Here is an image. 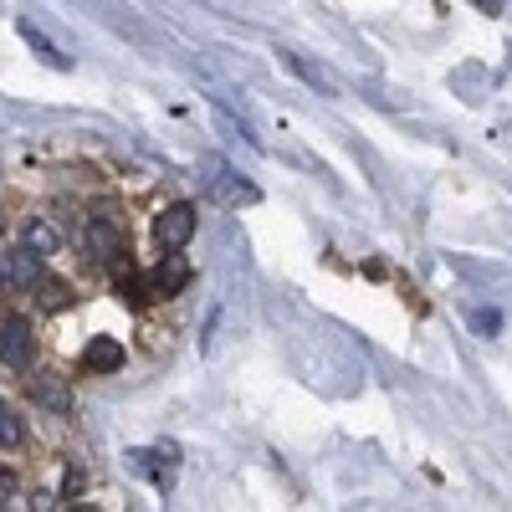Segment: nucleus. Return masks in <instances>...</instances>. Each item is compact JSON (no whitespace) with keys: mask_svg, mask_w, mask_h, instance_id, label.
Masks as SVG:
<instances>
[{"mask_svg":"<svg viewBox=\"0 0 512 512\" xmlns=\"http://www.w3.org/2000/svg\"><path fill=\"white\" fill-rule=\"evenodd\" d=\"M21 241H26V246H31V251H41V256H52V251H57V241H62V236H57V231H52V221H41V216H31V221H26V226H21Z\"/></svg>","mask_w":512,"mask_h":512,"instance_id":"8","label":"nucleus"},{"mask_svg":"<svg viewBox=\"0 0 512 512\" xmlns=\"http://www.w3.org/2000/svg\"><path fill=\"white\" fill-rule=\"evenodd\" d=\"M11 492H16V477L6 472V466H0V502H11Z\"/></svg>","mask_w":512,"mask_h":512,"instance_id":"13","label":"nucleus"},{"mask_svg":"<svg viewBox=\"0 0 512 512\" xmlns=\"http://www.w3.org/2000/svg\"><path fill=\"white\" fill-rule=\"evenodd\" d=\"M36 297H41V308H47V313H62V308H72V297H77V292H72L62 277H47V282L36 287Z\"/></svg>","mask_w":512,"mask_h":512,"instance_id":"9","label":"nucleus"},{"mask_svg":"<svg viewBox=\"0 0 512 512\" xmlns=\"http://www.w3.org/2000/svg\"><path fill=\"white\" fill-rule=\"evenodd\" d=\"M16 31H21V36L31 41V52H36L41 62H47V67H67V57H62V52H57V47H52V41H47V36H41V31H36L31 21H16Z\"/></svg>","mask_w":512,"mask_h":512,"instance_id":"11","label":"nucleus"},{"mask_svg":"<svg viewBox=\"0 0 512 512\" xmlns=\"http://www.w3.org/2000/svg\"><path fill=\"white\" fill-rule=\"evenodd\" d=\"M0 282L16 287V292H36L41 282H47V262H41V251H31L26 241L16 251H6V272H0Z\"/></svg>","mask_w":512,"mask_h":512,"instance_id":"4","label":"nucleus"},{"mask_svg":"<svg viewBox=\"0 0 512 512\" xmlns=\"http://www.w3.org/2000/svg\"><path fill=\"white\" fill-rule=\"evenodd\" d=\"M190 236H195V205L190 200H175L154 216V246L159 251H180Z\"/></svg>","mask_w":512,"mask_h":512,"instance_id":"2","label":"nucleus"},{"mask_svg":"<svg viewBox=\"0 0 512 512\" xmlns=\"http://www.w3.org/2000/svg\"><path fill=\"white\" fill-rule=\"evenodd\" d=\"M82 369L88 374H118L123 369V344L118 338H93L88 354H82Z\"/></svg>","mask_w":512,"mask_h":512,"instance_id":"6","label":"nucleus"},{"mask_svg":"<svg viewBox=\"0 0 512 512\" xmlns=\"http://www.w3.org/2000/svg\"><path fill=\"white\" fill-rule=\"evenodd\" d=\"M31 400L47 405V410H57V415H72V390H67L57 374H36V379H31Z\"/></svg>","mask_w":512,"mask_h":512,"instance_id":"5","label":"nucleus"},{"mask_svg":"<svg viewBox=\"0 0 512 512\" xmlns=\"http://www.w3.org/2000/svg\"><path fill=\"white\" fill-rule=\"evenodd\" d=\"M472 323H477V328H482V333H497V313H477V318H472Z\"/></svg>","mask_w":512,"mask_h":512,"instance_id":"14","label":"nucleus"},{"mask_svg":"<svg viewBox=\"0 0 512 512\" xmlns=\"http://www.w3.org/2000/svg\"><path fill=\"white\" fill-rule=\"evenodd\" d=\"M31 354H36L31 323L21 313H0V364H6V369H26Z\"/></svg>","mask_w":512,"mask_h":512,"instance_id":"3","label":"nucleus"},{"mask_svg":"<svg viewBox=\"0 0 512 512\" xmlns=\"http://www.w3.org/2000/svg\"><path fill=\"white\" fill-rule=\"evenodd\" d=\"M0 272H6V251H0Z\"/></svg>","mask_w":512,"mask_h":512,"instance_id":"15","label":"nucleus"},{"mask_svg":"<svg viewBox=\"0 0 512 512\" xmlns=\"http://www.w3.org/2000/svg\"><path fill=\"white\" fill-rule=\"evenodd\" d=\"M82 487H88V477H82V466H67V477H62V502H72Z\"/></svg>","mask_w":512,"mask_h":512,"instance_id":"12","label":"nucleus"},{"mask_svg":"<svg viewBox=\"0 0 512 512\" xmlns=\"http://www.w3.org/2000/svg\"><path fill=\"white\" fill-rule=\"evenodd\" d=\"M149 277H154V297H175V292L190 282V267L180 262V256H169V262H159Z\"/></svg>","mask_w":512,"mask_h":512,"instance_id":"7","label":"nucleus"},{"mask_svg":"<svg viewBox=\"0 0 512 512\" xmlns=\"http://www.w3.org/2000/svg\"><path fill=\"white\" fill-rule=\"evenodd\" d=\"M82 246H88V256H93L98 267L113 272V282L128 272V262H123V256H128V251H123V226L113 221V210H108V205L98 210L88 226H82Z\"/></svg>","mask_w":512,"mask_h":512,"instance_id":"1","label":"nucleus"},{"mask_svg":"<svg viewBox=\"0 0 512 512\" xmlns=\"http://www.w3.org/2000/svg\"><path fill=\"white\" fill-rule=\"evenodd\" d=\"M21 441H26V425H21L16 405H6V400H0V451H16Z\"/></svg>","mask_w":512,"mask_h":512,"instance_id":"10","label":"nucleus"}]
</instances>
